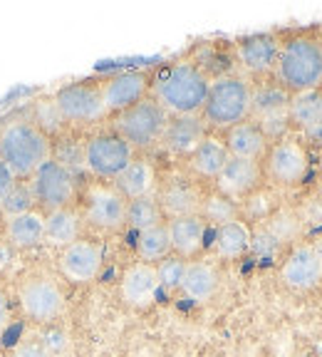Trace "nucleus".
<instances>
[{"mask_svg": "<svg viewBox=\"0 0 322 357\" xmlns=\"http://www.w3.org/2000/svg\"><path fill=\"white\" fill-rule=\"evenodd\" d=\"M290 97L293 95L275 77L250 84V119L263 122V119L288 114Z\"/></svg>", "mask_w": 322, "mask_h": 357, "instance_id": "obj_20", "label": "nucleus"}, {"mask_svg": "<svg viewBox=\"0 0 322 357\" xmlns=\"http://www.w3.org/2000/svg\"><path fill=\"white\" fill-rule=\"evenodd\" d=\"M273 77L290 95L322 87V40L317 28H300L280 35V50Z\"/></svg>", "mask_w": 322, "mask_h": 357, "instance_id": "obj_1", "label": "nucleus"}, {"mask_svg": "<svg viewBox=\"0 0 322 357\" xmlns=\"http://www.w3.org/2000/svg\"><path fill=\"white\" fill-rule=\"evenodd\" d=\"M307 137V139L310 142H315L317 146H322V122H317L315 127H310V129H305V132H302Z\"/></svg>", "mask_w": 322, "mask_h": 357, "instance_id": "obj_40", "label": "nucleus"}, {"mask_svg": "<svg viewBox=\"0 0 322 357\" xmlns=\"http://www.w3.org/2000/svg\"><path fill=\"white\" fill-rule=\"evenodd\" d=\"M223 144H226V149L231 156L253 159V162H261L268 151L266 134L261 132V127H258L253 119H245V122L226 129V134H223Z\"/></svg>", "mask_w": 322, "mask_h": 357, "instance_id": "obj_23", "label": "nucleus"}, {"mask_svg": "<svg viewBox=\"0 0 322 357\" xmlns=\"http://www.w3.org/2000/svg\"><path fill=\"white\" fill-rule=\"evenodd\" d=\"M79 229H82V218L70 208H57V211L45 213V238L43 243L57 245V248H65V245L75 243L79 238Z\"/></svg>", "mask_w": 322, "mask_h": 357, "instance_id": "obj_29", "label": "nucleus"}, {"mask_svg": "<svg viewBox=\"0 0 322 357\" xmlns=\"http://www.w3.org/2000/svg\"><path fill=\"white\" fill-rule=\"evenodd\" d=\"M10 256H13V248L8 243H0V271L10 263Z\"/></svg>", "mask_w": 322, "mask_h": 357, "instance_id": "obj_42", "label": "nucleus"}, {"mask_svg": "<svg viewBox=\"0 0 322 357\" xmlns=\"http://www.w3.org/2000/svg\"><path fill=\"white\" fill-rule=\"evenodd\" d=\"M199 216L206 221V226H226L231 221H238L240 218V204H236L233 199L218 194V191H211V194H204V201H201Z\"/></svg>", "mask_w": 322, "mask_h": 357, "instance_id": "obj_32", "label": "nucleus"}, {"mask_svg": "<svg viewBox=\"0 0 322 357\" xmlns=\"http://www.w3.org/2000/svg\"><path fill=\"white\" fill-rule=\"evenodd\" d=\"M17 301H20L25 318L47 325L60 318L62 307H65V293L57 285V280L47 278V275H33L20 285Z\"/></svg>", "mask_w": 322, "mask_h": 357, "instance_id": "obj_10", "label": "nucleus"}, {"mask_svg": "<svg viewBox=\"0 0 322 357\" xmlns=\"http://www.w3.org/2000/svg\"><path fill=\"white\" fill-rule=\"evenodd\" d=\"M261 234L270 241L275 248L278 245H295L305 234V223L300 213L290 206H278L268 218L261 221Z\"/></svg>", "mask_w": 322, "mask_h": 357, "instance_id": "obj_24", "label": "nucleus"}, {"mask_svg": "<svg viewBox=\"0 0 322 357\" xmlns=\"http://www.w3.org/2000/svg\"><path fill=\"white\" fill-rule=\"evenodd\" d=\"M102 261H105L102 245L87 238H77L75 243L65 245L60 251V258H57L62 275L75 285H87L97 280L102 271Z\"/></svg>", "mask_w": 322, "mask_h": 357, "instance_id": "obj_14", "label": "nucleus"}, {"mask_svg": "<svg viewBox=\"0 0 322 357\" xmlns=\"http://www.w3.org/2000/svg\"><path fill=\"white\" fill-rule=\"evenodd\" d=\"M169 124V114L154 102V97L137 102L114 117V134L122 137L132 149H149L159 144L164 129Z\"/></svg>", "mask_w": 322, "mask_h": 357, "instance_id": "obj_5", "label": "nucleus"}, {"mask_svg": "<svg viewBox=\"0 0 322 357\" xmlns=\"http://www.w3.org/2000/svg\"><path fill=\"white\" fill-rule=\"evenodd\" d=\"M216 191L228 199H233L236 204L248 199L253 191L261 189L263 184V167L261 162L253 159H238V156H228L226 167L221 169L216 178Z\"/></svg>", "mask_w": 322, "mask_h": 357, "instance_id": "obj_16", "label": "nucleus"}, {"mask_svg": "<svg viewBox=\"0 0 322 357\" xmlns=\"http://www.w3.org/2000/svg\"><path fill=\"white\" fill-rule=\"evenodd\" d=\"M159 223H164V213H161L156 196H141V199H132L127 204V226L137 234L151 229V226H159Z\"/></svg>", "mask_w": 322, "mask_h": 357, "instance_id": "obj_33", "label": "nucleus"}, {"mask_svg": "<svg viewBox=\"0 0 322 357\" xmlns=\"http://www.w3.org/2000/svg\"><path fill=\"white\" fill-rule=\"evenodd\" d=\"M183 298L196 305H204L208 303L218 290V271L206 261H191L186 266V273H183L181 288Z\"/></svg>", "mask_w": 322, "mask_h": 357, "instance_id": "obj_26", "label": "nucleus"}, {"mask_svg": "<svg viewBox=\"0 0 322 357\" xmlns=\"http://www.w3.org/2000/svg\"><path fill=\"white\" fill-rule=\"evenodd\" d=\"M30 186H33L38 206L47 213L57 208H70L77 199V176L72 169H67L55 159H47L30 176Z\"/></svg>", "mask_w": 322, "mask_h": 357, "instance_id": "obj_7", "label": "nucleus"}, {"mask_svg": "<svg viewBox=\"0 0 322 357\" xmlns=\"http://www.w3.org/2000/svg\"><path fill=\"white\" fill-rule=\"evenodd\" d=\"M47 159H52L50 134L33 117H13L0 124V162L15 178H30Z\"/></svg>", "mask_w": 322, "mask_h": 357, "instance_id": "obj_2", "label": "nucleus"}, {"mask_svg": "<svg viewBox=\"0 0 322 357\" xmlns=\"http://www.w3.org/2000/svg\"><path fill=\"white\" fill-rule=\"evenodd\" d=\"M137 256L141 258V263H151V266L171 256V238H169L167 221L137 234Z\"/></svg>", "mask_w": 322, "mask_h": 357, "instance_id": "obj_31", "label": "nucleus"}, {"mask_svg": "<svg viewBox=\"0 0 322 357\" xmlns=\"http://www.w3.org/2000/svg\"><path fill=\"white\" fill-rule=\"evenodd\" d=\"M263 178H268L278 189H295L305 181L310 172V154L298 137H283L273 142L263 156Z\"/></svg>", "mask_w": 322, "mask_h": 357, "instance_id": "obj_6", "label": "nucleus"}, {"mask_svg": "<svg viewBox=\"0 0 322 357\" xmlns=\"http://www.w3.org/2000/svg\"><path fill=\"white\" fill-rule=\"evenodd\" d=\"M67 345H70V340H67V335L62 330H50V333L43 335V347L47 352V357H62Z\"/></svg>", "mask_w": 322, "mask_h": 357, "instance_id": "obj_36", "label": "nucleus"}, {"mask_svg": "<svg viewBox=\"0 0 322 357\" xmlns=\"http://www.w3.org/2000/svg\"><path fill=\"white\" fill-rule=\"evenodd\" d=\"M250 243H253V231H250V226L243 218L226 223V226H218L216 234H213V251L223 261L243 258L250 251Z\"/></svg>", "mask_w": 322, "mask_h": 357, "instance_id": "obj_27", "label": "nucleus"}, {"mask_svg": "<svg viewBox=\"0 0 322 357\" xmlns=\"http://www.w3.org/2000/svg\"><path fill=\"white\" fill-rule=\"evenodd\" d=\"M320 40H322V30H320Z\"/></svg>", "mask_w": 322, "mask_h": 357, "instance_id": "obj_43", "label": "nucleus"}, {"mask_svg": "<svg viewBox=\"0 0 322 357\" xmlns=\"http://www.w3.org/2000/svg\"><path fill=\"white\" fill-rule=\"evenodd\" d=\"M134 159V149L117 137L114 132L97 134L89 142H84V169L95 174L97 178H114L129 167Z\"/></svg>", "mask_w": 322, "mask_h": 357, "instance_id": "obj_8", "label": "nucleus"}, {"mask_svg": "<svg viewBox=\"0 0 322 357\" xmlns=\"http://www.w3.org/2000/svg\"><path fill=\"white\" fill-rule=\"evenodd\" d=\"M13 357H47V352H45L43 342H35V340H22L15 345V350H13Z\"/></svg>", "mask_w": 322, "mask_h": 357, "instance_id": "obj_38", "label": "nucleus"}, {"mask_svg": "<svg viewBox=\"0 0 322 357\" xmlns=\"http://www.w3.org/2000/svg\"><path fill=\"white\" fill-rule=\"evenodd\" d=\"M114 189L124 196L127 201L141 199V196H154L159 189V178H156V169L149 159L134 156L129 167L114 178Z\"/></svg>", "mask_w": 322, "mask_h": 357, "instance_id": "obj_22", "label": "nucleus"}, {"mask_svg": "<svg viewBox=\"0 0 322 357\" xmlns=\"http://www.w3.org/2000/svg\"><path fill=\"white\" fill-rule=\"evenodd\" d=\"M288 117L293 129H305L315 127L317 122H322V87L307 89V92H298L290 97L288 105Z\"/></svg>", "mask_w": 322, "mask_h": 357, "instance_id": "obj_30", "label": "nucleus"}, {"mask_svg": "<svg viewBox=\"0 0 322 357\" xmlns=\"http://www.w3.org/2000/svg\"><path fill=\"white\" fill-rule=\"evenodd\" d=\"M62 122L92 124L107 114L100 82H72L52 97Z\"/></svg>", "mask_w": 322, "mask_h": 357, "instance_id": "obj_9", "label": "nucleus"}, {"mask_svg": "<svg viewBox=\"0 0 322 357\" xmlns=\"http://www.w3.org/2000/svg\"><path fill=\"white\" fill-rule=\"evenodd\" d=\"M45 238V213L40 208H30L6 221V241L10 248H35Z\"/></svg>", "mask_w": 322, "mask_h": 357, "instance_id": "obj_25", "label": "nucleus"}, {"mask_svg": "<svg viewBox=\"0 0 322 357\" xmlns=\"http://www.w3.org/2000/svg\"><path fill=\"white\" fill-rule=\"evenodd\" d=\"M6 325H8V298L0 293V333L6 330Z\"/></svg>", "mask_w": 322, "mask_h": 357, "instance_id": "obj_41", "label": "nucleus"}, {"mask_svg": "<svg viewBox=\"0 0 322 357\" xmlns=\"http://www.w3.org/2000/svg\"><path fill=\"white\" fill-rule=\"evenodd\" d=\"M156 201L164 213V218H181L199 213L204 191L191 181V178H169L156 189Z\"/></svg>", "mask_w": 322, "mask_h": 357, "instance_id": "obj_17", "label": "nucleus"}, {"mask_svg": "<svg viewBox=\"0 0 322 357\" xmlns=\"http://www.w3.org/2000/svg\"><path fill=\"white\" fill-rule=\"evenodd\" d=\"M228 149L223 144V137H213V134H206L204 142L194 149V154L189 156L191 172L201 178H216L221 174V169L228 162Z\"/></svg>", "mask_w": 322, "mask_h": 357, "instance_id": "obj_28", "label": "nucleus"}, {"mask_svg": "<svg viewBox=\"0 0 322 357\" xmlns=\"http://www.w3.org/2000/svg\"><path fill=\"white\" fill-rule=\"evenodd\" d=\"M169 238H171V253L181 256L183 261L199 256L206 245V221L194 213V216H181V218H169L167 221Z\"/></svg>", "mask_w": 322, "mask_h": 357, "instance_id": "obj_19", "label": "nucleus"}, {"mask_svg": "<svg viewBox=\"0 0 322 357\" xmlns=\"http://www.w3.org/2000/svg\"><path fill=\"white\" fill-rule=\"evenodd\" d=\"M204 137L206 124L199 114L196 117H169L161 144H164V149L176 156H191L196 146L204 142Z\"/></svg>", "mask_w": 322, "mask_h": 357, "instance_id": "obj_21", "label": "nucleus"}, {"mask_svg": "<svg viewBox=\"0 0 322 357\" xmlns=\"http://www.w3.org/2000/svg\"><path fill=\"white\" fill-rule=\"evenodd\" d=\"M151 75L146 70H124L114 73L100 82L102 102L107 112H124L134 107L137 102L149 97Z\"/></svg>", "mask_w": 322, "mask_h": 357, "instance_id": "obj_13", "label": "nucleus"}, {"mask_svg": "<svg viewBox=\"0 0 322 357\" xmlns=\"http://www.w3.org/2000/svg\"><path fill=\"white\" fill-rule=\"evenodd\" d=\"M280 280L295 293H307L322 285V256L315 243H295L280 263Z\"/></svg>", "mask_w": 322, "mask_h": 357, "instance_id": "obj_11", "label": "nucleus"}, {"mask_svg": "<svg viewBox=\"0 0 322 357\" xmlns=\"http://www.w3.org/2000/svg\"><path fill=\"white\" fill-rule=\"evenodd\" d=\"M300 218H302V223H315V226H320L322 223V201L320 199H310L305 204V206L300 208Z\"/></svg>", "mask_w": 322, "mask_h": 357, "instance_id": "obj_37", "label": "nucleus"}, {"mask_svg": "<svg viewBox=\"0 0 322 357\" xmlns=\"http://www.w3.org/2000/svg\"><path fill=\"white\" fill-rule=\"evenodd\" d=\"M17 184V178H15V174L10 172V169L6 167V164L0 162V204L6 201V196L13 191V186Z\"/></svg>", "mask_w": 322, "mask_h": 357, "instance_id": "obj_39", "label": "nucleus"}, {"mask_svg": "<svg viewBox=\"0 0 322 357\" xmlns=\"http://www.w3.org/2000/svg\"><path fill=\"white\" fill-rule=\"evenodd\" d=\"M129 201L109 184H89L84 191V218L105 231H117L127 223Z\"/></svg>", "mask_w": 322, "mask_h": 357, "instance_id": "obj_12", "label": "nucleus"}, {"mask_svg": "<svg viewBox=\"0 0 322 357\" xmlns=\"http://www.w3.org/2000/svg\"><path fill=\"white\" fill-rule=\"evenodd\" d=\"M211 79L196 62H176L154 82V102L169 117H196L204 109Z\"/></svg>", "mask_w": 322, "mask_h": 357, "instance_id": "obj_3", "label": "nucleus"}, {"mask_svg": "<svg viewBox=\"0 0 322 357\" xmlns=\"http://www.w3.org/2000/svg\"><path fill=\"white\" fill-rule=\"evenodd\" d=\"M35 204H38V201H35L30 181H17L10 194L6 196V201L0 204V211L6 213V218H10V216H17V213H25V211H30V208H35Z\"/></svg>", "mask_w": 322, "mask_h": 357, "instance_id": "obj_35", "label": "nucleus"}, {"mask_svg": "<svg viewBox=\"0 0 322 357\" xmlns=\"http://www.w3.org/2000/svg\"><path fill=\"white\" fill-rule=\"evenodd\" d=\"M199 117L213 129H231L250 119V82L243 75H221L211 79Z\"/></svg>", "mask_w": 322, "mask_h": 357, "instance_id": "obj_4", "label": "nucleus"}, {"mask_svg": "<svg viewBox=\"0 0 322 357\" xmlns=\"http://www.w3.org/2000/svg\"><path fill=\"white\" fill-rule=\"evenodd\" d=\"M122 301L129 307H149L154 305L156 296H159V275H156V266L151 263H132L124 271L122 283Z\"/></svg>", "mask_w": 322, "mask_h": 357, "instance_id": "obj_18", "label": "nucleus"}, {"mask_svg": "<svg viewBox=\"0 0 322 357\" xmlns=\"http://www.w3.org/2000/svg\"><path fill=\"white\" fill-rule=\"evenodd\" d=\"M278 50V33H253L236 40V60L240 62L245 73L256 75V77H266V75H270L275 70Z\"/></svg>", "mask_w": 322, "mask_h": 357, "instance_id": "obj_15", "label": "nucleus"}, {"mask_svg": "<svg viewBox=\"0 0 322 357\" xmlns=\"http://www.w3.org/2000/svg\"><path fill=\"white\" fill-rule=\"evenodd\" d=\"M186 266L189 261H183L181 256H167L164 261L156 263V275H159V288L167 290V293H174V290L181 288L183 273H186Z\"/></svg>", "mask_w": 322, "mask_h": 357, "instance_id": "obj_34", "label": "nucleus"}]
</instances>
